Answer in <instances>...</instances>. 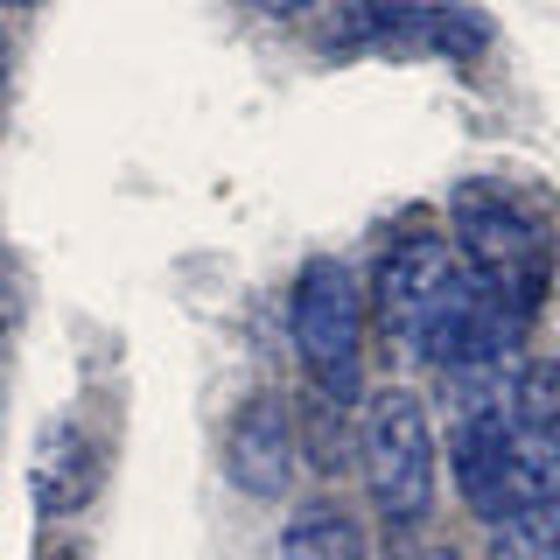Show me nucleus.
I'll return each instance as SVG.
<instances>
[{
	"instance_id": "1",
	"label": "nucleus",
	"mask_w": 560,
	"mask_h": 560,
	"mask_svg": "<svg viewBox=\"0 0 560 560\" xmlns=\"http://www.w3.org/2000/svg\"><path fill=\"white\" fill-rule=\"evenodd\" d=\"M294 350L302 372L315 378V393L350 407L364 385V294L350 267L337 259H308L294 280Z\"/></svg>"
},
{
	"instance_id": "2",
	"label": "nucleus",
	"mask_w": 560,
	"mask_h": 560,
	"mask_svg": "<svg viewBox=\"0 0 560 560\" xmlns=\"http://www.w3.org/2000/svg\"><path fill=\"white\" fill-rule=\"evenodd\" d=\"M455 490H463V504L483 525H498V518L525 512V504L553 498L560 463L518 442V428L504 420V399H498L483 413H463V428H455Z\"/></svg>"
},
{
	"instance_id": "3",
	"label": "nucleus",
	"mask_w": 560,
	"mask_h": 560,
	"mask_svg": "<svg viewBox=\"0 0 560 560\" xmlns=\"http://www.w3.org/2000/svg\"><path fill=\"white\" fill-rule=\"evenodd\" d=\"M364 483L393 525L428 518L434 504V428L420 393H407V385H393L364 407Z\"/></svg>"
},
{
	"instance_id": "4",
	"label": "nucleus",
	"mask_w": 560,
	"mask_h": 560,
	"mask_svg": "<svg viewBox=\"0 0 560 560\" xmlns=\"http://www.w3.org/2000/svg\"><path fill=\"white\" fill-rule=\"evenodd\" d=\"M455 280H463V259H455L442 238H428V232L399 238L393 253L378 259V273H372L378 329L393 343L420 350V343H428V329H434V315H442V302L455 294Z\"/></svg>"
},
{
	"instance_id": "5",
	"label": "nucleus",
	"mask_w": 560,
	"mask_h": 560,
	"mask_svg": "<svg viewBox=\"0 0 560 560\" xmlns=\"http://www.w3.org/2000/svg\"><path fill=\"white\" fill-rule=\"evenodd\" d=\"M455 224H463L469 273L533 308L539 280H547V238H539V224H525L504 197H483V189H469V197L455 203Z\"/></svg>"
},
{
	"instance_id": "6",
	"label": "nucleus",
	"mask_w": 560,
	"mask_h": 560,
	"mask_svg": "<svg viewBox=\"0 0 560 560\" xmlns=\"http://www.w3.org/2000/svg\"><path fill=\"white\" fill-rule=\"evenodd\" d=\"M224 477H232L245 498L273 504L294 477V413L280 393H253L232 413V434H224Z\"/></svg>"
},
{
	"instance_id": "7",
	"label": "nucleus",
	"mask_w": 560,
	"mask_h": 560,
	"mask_svg": "<svg viewBox=\"0 0 560 560\" xmlns=\"http://www.w3.org/2000/svg\"><path fill=\"white\" fill-rule=\"evenodd\" d=\"M343 43H372V49H428V57H477L490 43V28L463 8H385L364 0L343 22Z\"/></svg>"
},
{
	"instance_id": "8",
	"label": "nucleus",
	"mask_w": 560,
	"mask_h": 560,
	"mask_svg": "<svg viewBox=\"0 0 560 560\" xmlns=\"http://www.w3.org/2000/svg\"><path fill=\"white\" fill-rule=\"evenodd\" d=\"M35 490H43V512H78V504L98 490V448L84 442L70 420L43 434V455H35Z\"/></svg>"
},
{
	"instance_id": "9",
	"label": "nucleus",
	"mask_w": 560,
	"mask_h": 560,
	"mask_svg": "<svg viewBox=\"0 0 560 560\" xmlns=\"http://www.w3.org/2000/svg\"><path fill=\"white\" fill-rule=\"evenodd\" d=\"M504 420L518 428L525 448H539L547 463H560V364H525L504 393Z\"/></svg>"
},
{
	"instance_id": "10",
	"label": "nucleus",
	"mask_w": 560,
	"mask_h": 560,
	"mask_svg": "<svg viewBox=\"0 0 560 560\" xmlns=\"http://www.w3.org/2000/svg\"><path fill=\"white\" fill-rule=\"evenodd\" d=\"M490 560H560V490L490 525Z\"/></svg>"
},
{
	"instance_id": "11",
	"label": "nucleus",
	"mask_w": 560,
	"mask_h": 560,
	"mask_svg": "<svg viewBox=\"0 0 560 560\" xmlns=\"http://www.w3.org/2000/svg\"><path fill=\"white\" fill-rule=\"evenodd\" d=\"M280 560H364V533L343 512H302L280 539Z\"/></svg>"
},
{
	"instance_id": "12",
	"label": "nucleus",
	"mask_w": 560,
	"mask_h": 560,
	"mask_svg": "<svg viewBox=\"0 0 560 560\" xmlns=\"http://www.w3.org/2000/svg\"><path fill=\"white\" fill-rule=\"evenodd\" d=\"M253 8H259V14H280V22H288V14H308L315 0H253Z\"/></svg>"
},
{
	"instance_id": "13",
	"label": "nucleus",
	"mask_w": 560,
	"mask_h": 560,
	"mask_svg": "<svg viewBox=\"0 0 560 560\" xmlns=\"http://www.w3.org/2000/svg\"><path fill=\"white\" fill-rule=\"evenodd\" d=\"M0 329H8V280H0Z\"/></svg>"
},
{
	"instance_id": "14",
	"label": "nucleus",
	"mask_w": 560,
	"mask_h": 560,
	"mask_svg": "<svg viewBox=\"0 0 560 560\" xmlns=\"http://www.w3.org/2000/svg\"><path fill=\"white\" fill-rule=\"evenodd\" d=\"M0 70H8V43H0Z\"/></svg>"
},
{
	"instance_id": "15",
	"label": "nucleus",
	"mask_w": 560,
	"mask_h": 560,
	"mask_svg": "<svg viewBox=\"0 0 560 560\" xmlns=\"http://www.w3.org/2000/svg\"><path fill=\"white\" fill-rule=\"evenodd\" d=\"M428 560H455V553H428Z\"/></svg>"
}]
</instances>
